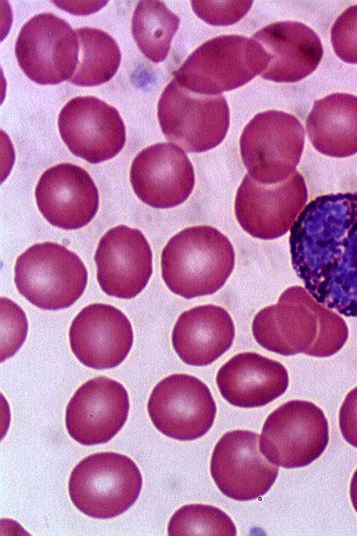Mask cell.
Segmentation results:
<instances>
[{
    "mask_svg": "<svg viewBox=\"0 0 357 536\" xmlns=\"http://www.w3.org/2000/svg\"><path fill=\"white\" fill-rule=\"evenodd\" d=\"M291 265L319 303L357 318V193L322 195L290 229Z\"/></svg>",
    "mask_w": 357,
    "mask_h": 536,
    "instance_id": "obj_1",
    "label": "cell"
},
{
    "mask_svg": "<svg viewBox=\"0 0 357 536\" xmlns=\"http://www.w3.org/2000/svg\"><path fill=\"white\" fill-rule=\"evenodd\" d=\"M252 331L262 348L283 356L330 357L343 347L349 336L344 319L301 286L288 288L276 304L259 311Z\"/></svg>",
    "mask_w": 357,
    "mask_h": 536,
    "instance_id": "obj_2",
    "label": "cell"
},
{
    "mask_svg": "<svg viewBox=\"0 0 357 536\" xmlns=\"http://www.w3.org/2000/svg\"><path fill=\"white\" fill-rule=\"evenodd\" d=\"M234 265L235 253L230 241L208 225L179 232L169 240L161 254L164 282L171 292L185 299L217 292Z\"/></svg>",
    "mask_w": 357,
    "mask_h": 536,
    "instance_id": "obj_3",
    "label": "cell"
},
{
    "mask_svg": "<svg viewBox=\"0 0 357 536\" xmlns=\"http://www.w3.org/2000/svg\"><path fill=\"white\" fill-rule=\"evenodd\" d=\"M268 63L266 52L252 38L223 35L197 47L174 75L192 91L220 95L245 84L260 75Z\"/></svg>",
    "mask_w": 357,
    "mask_h": 536,
    "instance_id": "obj_4",
    "label": "cell"
},
{
    "mask_svg": "<svg viewBox=\"0 0 357 536\" xmlns=\"http://www.w3.org/2000/svg\"><path fill=\"white\" fill-rule=\"evenodd\" d=\"M142 486L136 463L126 455L107 452L91 454L75 466L69 477L68 493L81 512L108 519L128 510Z\"/></svg>",
    "mask_w": 357,
    "mask_h": 536,
    "instance_id": "obj_5",
    "label": "cell"
},
{
    "mask_svg": "<svg viewBox=\"0 0 357 536\" xmlns=\"http://www.w3.org/2000/svg\"><path fill=\"white\" fill-rule=\"evenodd\" d=\"M88 273L79 257L54 242L36 244L21 254L15 266L18 292L45 310L72 306L84 293Z\"/></svg>",
    "mask_w": 357,
    "mask_h": 536,
    "instance_id": "obj_6",
    "label": "cell"
},
{
    "mask_svg": "<svg viewBox=\"0 0 357 536\" xmlns=\"http://www.w3.org/2000/svg\"><path fill=\"white\" fill-rule=\"evenodd\" d=\"M158 118L167 140L189 153L215 148L229 126V110L222 94L197 93L174 78L160 97Z\"/></svg>",
    "mask_w": 357,
    "mask_h": 536,
    "instance_id": "obj_7",
    "label": "cell"
},
{
    "mask_svg": "<svg viewBox=\"0 0 357 536\" xmlns=\"http://www.w3.org/2000/svg\"><path fill=\"white\" fill-rule=\"evenodd\" d=\"M304 143L305 131L295 116L268 110L256 114L245 126L240 150L248 174L260 184H274L296 170Z\"/></svg>",
    "mask_w": 357,
    "mask_h": 536,
    "instance_id": "obj_8",
    "label": "cell"
},
{
    "mask_svg": "<svg viewBox=\"0 0 357 536\" xmlns=\"http://www.w3.org/2000/svg\"><path fill=\"white\" fill-rule=\"evenodd\" d=\"M328 440V423L323 410L312 402L292 400L266 418L260 436V450L277 466L297 468L318 459Z\"/></svg>",
    "mask_w": 357,
    "mask_h": 536,
    "instance_id": "obj_9",
    "label": "cell"
},
{
    "mask_svg": "<svg viewBox=\"0 0 357 536\" xmlns=\"http://www.w3.org/2000/svg\"><path fill=\"white\" fill-rule=\"evenodd\" d=\"M76 31L63 19L50 13L32 17L22 27L15 47L24 73L39 84L69 80L78 61Z\"/></svg>",
    "mask_w": 357,
    "mask_h": 536,
    "instance_id": "obj_10",
    "label": "cell"
},
{
    "mask_svg": "<svg viewBox=\"0 0 357 536\" xmlns=\"http://www.w3.org/2000/svg\"><path fill=\"white\" fill-rule=\"evenodd\" d=\"M307 198L305 179L297 170L274 184H260L247 174L236 193L235 215L252 237L274 239L291 229Z\"/></svg>",
    "mask_w": 357,
    "mask_h": 536,
    "instance_id": "obj_11",
    "label": "cell"
},
{
    "mask_svg": "<svg viewBox=\"0 0 357 536\" xmlns=\"http://www.w3.org/2000/svg\"><path fill=\"white\" fill-rule=\"evenodd\" d=\"M147 409L155 427L173 439L188 441L212 426L216 405L208 387L196 377L177 373L160 380L149 396Z\"/></svg>",
    "mask_w": 357,
    "mask_h": 536,
    "instance_id": "obj_12",
    "label": "cell"
},
{
    "mask_svg": "<svg viewBox=\"0 0 357 536\" xmlns=\"http://www.w3.org/2000/svg\"><path fill=\"white\" fill-rule=\"evenodd\" d=\"M259 434L235 430L224 434L213 449L211 474L220 491L238 501L255 500L271 488L278 467L263 456Z\"/></svg>",
    "mask_w": 357,
    "mask_h": 536,
    "instance_id": "obj_13",
    "label": "cell"
},
{
    "mask_svg": "<svg viewBox=\"0 0 357 536\" xmlns=\"http://www.w3.org/2000/svg\"><path fill=\"white\" fill-rule=\"evenodd\" d=\"M58 126L69 150L91 163L114 157L126 142V127L117 110L94 96L70 99L59 113Z\"/></svg>",
    "mask_w": 357,
    "mask_h": 536,
    "instance_id": "obj_14",
    "label": "cell"
},
{
    "mask_svg": "<svg viewBox=\"0 0 357 536\" xmlns=\"http://www.w3.org/2000/svg\"><path fill=\"white\" fill-rule=\"evenodd\" d=\"M130 408L128 394L119 382L98 376L81 385L68 402L66 426L83 445L107 442L125 424Z\"/></svg>",
    "mask_w": 357,
    "mask_h": 536,
    "instance_id": "obj_15",
    "label": "cell"
},
{
    "mask_svg": "<svg viewBox=\"0 0 357 536\" xmlns=\"http://www.w3.org/2000/svg\"><path fill=\"white\" fill-rule=\"evenodd\" d=\"M97 280L109 296L131 299L139 294L152 274V251L139 230L119 225L100 239L94 257Z\"/></svg>",
    "mask_w": 357,
    "mask_h": 536,
    "instance_id": "obj_16",
    "label": "cell"
},
{
    "mask_svg": "<svg viewBox=\"0 0 357 536\" xmlns=\"http://www.w3.org/2000/svg\"><path fill=\"white\" fill-rule=\"evenodd\" d=\"M130 179L136 195L158 209L185 202L195 186L193 166L184 151L173 143H157L134 158Z\"/></svg>",
    "mask_w": 357,
    "mask_h": 536,
    "instance_id": "obj_17",
    "label": "cell"
},
{
    "mask_svg": "<svg viewBox=\"0 0 357 536\" xmlns=\"http://www.w3.org/2000/svg\"><path fill=\"white\" fill-rule=\"evenodd\" d=\"M70 348L87 367L102 370L116 367L133 343V332L126 315L114 306L96 303L82 308L69 329Z\"/></svg>",
    "mask_w": 357,
    "mask_h": 536,
    "instance_id": "obj_18",
    "label": "cell"
},
{
    "mask_svg": "<svg viewBox=\"0 0 357 536\" xmlns=\"http://www.w3.org/2000/svg\"><path fill=\"white\" fill-rule=\"evenodd\" d=\"M35 196L44 218L64 230L87 225L99 206L98 191L92 178L71 163H60L45 170L38 181Z\"/></svg>",
    "mask_w": 357,
    "mask_h": 536,
    "instance_id": "obj_19",
    "label": "cell"
},
{
    "mask_svg": "<svg viewBox=\"0 0 357 536\" xmlns=\"http://www.w3.org/2000/svg\"><path fill=\"white\" fill-rule=\"evenodd\" d=\"M264 48L268 63L260 76L276 82H296L311 74L324 50L318 35L299 22L281 21L252 36Z\"/></svg>",
    "mask_w": 357,
    "mask_h": 536,
    "instance_id": "obj_20",
    "label": "cell"
},
{
    "mask_svg": "<svg viewBox=\"0 0 357 536\" xmlns=\"http://www.w3.org/2000/svg\"><path fill=\"white\" fill-rule=\"evenodd\" d=\"M216 383L222 396L239 408L264 406L282 395L289 385L286 368L255 352L232 357L218 370Z\"/></svg>",
    "mask_w": 357,
    "mask_h": 536,
    "instance_id": "obj_21",
    "label": "cell"
},
{
    "mask_svg": "<svg viewBox=\"0 0 357 536\" xmlns=\"http://www.w3.org/2000/svg\"><path fill=\"white\" fill-rule=\"evenodd\" d=\"M235 327L229 313L221 306L206 304L182 313L172 334L179 358L190 366L212 364L231 346Z\"/></svg>",
    "mask_w": 357,
    "mask_h": 536,
    "instance_id": "obj_22",
    "label": "cell"
},
{
    "mask_svg": "<svg viewBox=\"0 0 357 536\" xmlns=\"http://www.w3.org/2000/svg\"><path fill=\"white\" fill-rule=\"evenodd\" d=\"M312 146L320 153L344 158L357 153V96L335 93L314 101L306 119Z\"/></svg>",
    "mask_w": 357,
    "mask_h": 536,
    "instance_id": "obj_23",
    "label": "cell"
},
{
    "mask_svg": "<svg viewBox=\"0 0 357 536\" xmlns=\"http://www.w3.org/2000/svg\"><path fill=\"white\" fill-rule=\"evenodd\" d=\"M75 31L79 46L78 61L68 82L82 87H94L110 80L117 72L121 59L116 40L96 28L81 27Z\"/></svg>",
    "mask_w": 357,
    "mask_h": 536,
    "instance_id": "obj_24",
    "label": "cell"
},
{
    "mask_svg": "<svg viewBox=\"0 0 357 536\" xmlns=\"http://www.w3.org/2000/svg\"><path fill=\"white\" fill-rule=\"evenodd\" d=\"M179 17L158 1H140L132 17V34L139 50L154 63L163 61L169 51Z\"/></svg>",
    "mask_w": 357,
    "mask_h": 536,
    "instance_id": "obj_25",
    "label": "cell"
},
{
    "mask_svg": "<svg viewBox=\"0 0 357 536\" xmlns=\"http://www.w3.org/2000/svg\"><path fill=\"white\" fill-rule=\"evenodd\" d=\"M169 535H236V528L230 517L219 508L190 504L179 508L168 524Z\"/></svg>",
    "mask_w": 357,
    "mask_h": 536,
    "instance_id": "obj_26",
    "label": "cell"
},
{
    "mask_svg": "<svg viewBox=\"0 0 357 536\" xmlns=\"http://www.w3.org/2000/svg\"><path fill=\"white\" fill-rule=\"evenodd\" d=\"M1 362L13 357L24 343L28 331L24 311L13 301L1 297Z\"/></svg>",
    "mask_w": 357,
    "mask_h": 536,
    "instance_id": "obj_27",
    "label": "cell"
},
{
    "mask_svg": "<svg viewBox=\"0 0 357 536\" xmlns=\"http://www.w3.org/2000/svg\"><path fill=\"white\" fill-rule=\"evenodd\" d=\"M331 38L339 58L347 63L357 64V4L337 17L331 28Z\"/></svg>",
    "mask_w": 357,
    "mask_h": 536,
    "instance_id": "obj_28",
    "label": "cell"
},
{
    "mask_svg": "<svg viewBox=\"0 0 357 536\" xmlns=\"http://www.w3.org/2000/svg\"><path fill=\"white\" fill-rule=\"evenodd\" d=\"M190 3L196 15L206 23L215 26H227L242 19L251 8L253 1H192Z\"/></svg>",
    "mask_w": 357,
    "mask_h": 536,
    "instance_id": "obj_29",
    "label": "cell"
},
{
    "mask_svg": "<svg viewBox=\"0 0 357 536\" xmlns=\"http://www.w3.org/2000/svg\"><path fill=\"white\" fill-rule=\"evenodd\" d=\"M339 425L344 439L357 448V387L344 398L340 409Z\"/></svg>",
    "mask_w": 357,
    "mask_h": 536,
    "instance_id": "obj_30",
    "label": "cell"
},
{
    "mask_svg": "<svg viewBox=\"0 0 357 536\" xmlns=\"http://www.w3.org/2000/svg\"><path fill=\"white\" fill-rule=\"evenodd\" d=\"M350 497L353 507L357 512V469L351 478L350 484Z\"/></svg>",
    "mask_w": 357,
    "mask_h": 536,
    "instance_id": "obj_31",
    "label": "cell"
}]
</instances>
